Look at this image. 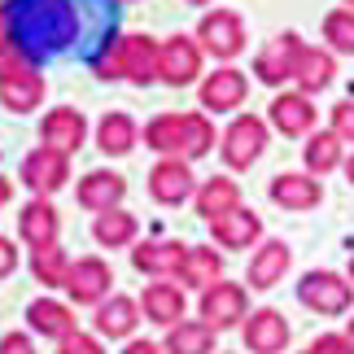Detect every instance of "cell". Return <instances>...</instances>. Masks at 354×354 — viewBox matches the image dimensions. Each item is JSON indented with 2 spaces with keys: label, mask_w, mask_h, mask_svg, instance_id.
I'll return each instance as SVG.
<instances>
[{
  "label": "cell",
  "mask_w": 354,
  "mask_h": 354,
  "mask_svg": "<svg viewBox=\"0 0 354 354\" xmlns=\"http://www.w3.org/2000/svg\"><path fill=\"white\" fill-rule=\"evenodd\" d=\"M5 22L26 62L57 57L79 39V13L71 0H9Z\"/></svg>",
  "instance_id": "obj_1"
},
{
  "label": "cell",
  "mask_w": 354,
  "mask_h": 354,
  "mask_svg": "<svg viewBox=\"0 0 354 354\" xmlns=\"http://www.w3.org/2000/svg\"><path fill=\"white\" fill-rule=\"evenodd\" d=\"M145 145L175 158H201L214 145V127L206 114H158L145 127Z\"/></svg>",
  "instance_id": "obj_2"
},
{
  "label": "cell",
  "mask_w": 354,
  "mask_h": 354,
  "mask_svg": "<svg viewBox=\"0 0 354 354\" xmlns=\"http://www.w3.org/2000/svg\"><path fill=\"white\" fill-rule=\"evenodd\" d=\"M297 297H302V306L319 310V315H346L354 302V284L337 271H306L302 284H297Z\"/></svg>",
  "instance_id": "obj_3"
},
{
  "label": "cell",
  "mask_w": 354,
  "mask_h": 354,
  "mask_svg": "<svg viewBox=\"0 0 354 354\" xmlns=\"http://www.w3.org/2000/svg\"><path fill=\"white\" fill-rule=\"evenodd\" d=\"M245 310H250V297H245L241 284L214 280L210 289H201V324H210L214 333H223V328H232V324H241Z\"/></svg>",
  "instance_id": "obj_4"
},
{
  "label": "cell",
  "mask_w": 354,
  "mask_h": 354,
  "mask_svg": "<svg viewBox=\"0 0 354 354\" xmlns=\"http://www.w3.org/2000/svg\"><path fill=\"white\" fill-rule=\"evenodd\" d=\"M66 180H71V162H66V153H57V149L39 145L22 158V184L31 188V193L48 197V193H57Z\"/></svg>",
  "instance_id": "obj_5"
},
{
  "label": "cell",
  "mask_w": 354,
  "mask_h": 354,
  "mask_svg": "<svg viewBox=\"0 0 354 354\" xmlns=\"http://www.w3.org/2000/svg\"><path fill=\"white\" fill-rule=\"evenodd\" d=\"M197 39L206 44V53H214V57H223V62H232L236 53L245 48V22L236 18L232 9H214V13H206V18H201Z\"/></svg>",
  "instance_id": "obj_6"
},
{
  "label": "cell",
  "mask_w": 354,
  "mask_h": 354,
  "mask_svg": "<svg viewBox=\"0 0 354 354\" xmlns=\"http://www.w3.org/2000/svg\"><path fill=\"white\" fill-rule=\"evenodd\" d=\"M263 145H267V122L254 118V114H241V118H232V127L223 131V162L241 171V167H250V162H258Z\"/></svg>",
  "instance_id": "obj_7"
},
{
  "label": "cell",
  "mask_w": 354,
  "mask_h": 354,
  "mask_svg": "<svg viewBox=\"0 0 354 354\" xmlns=\"http://www.w3.org/2000/svg\"><path fill=\"white\" fill-rule=\"evenodd\" d=\"M197 75H201V48L188 35H175L167 44H158V79L184 88V84H193Z\"/></svg>",
  "instance_id": "obj_8"
},
{
  "label": "cell",
  "mask_w": 354,
  "mask_h": 354,
  "mask_svg": "<svg viewBox=\"0 0 354 354\" xmlns=\"http://www.w3.org/2000/svg\"><path fill=\"white\" fill-rule=\"evenodd\" d=\"M110 267L101 263V258H79V263H71V276H66V293L75 297V302L84 306H101L105 293H110Z\"/></svg>",
  "instance_id": "obj_9"
},
{
  "label": "cell",
  "mask_w": 354,
  "mask_h": 354,
  "mask_svg": "<svg viewBox=\"0 0 354 354\" xmlns=\"http://www.w3.org/2000/svg\"><path fill=\"white\" fill-rule=\"evenodd\" d=\"M245 346H250V354H280L284 346H289V324H284L280 310H254L250 319H245Z\"/></svg>",
  "instance_id": "obj_10"
},
{
  "label": "cell",
  "mask_w": 354,
  "mask_h": 354,
  "mask_svg": "<svg viewBox=\"0 0 354 354\" xmlns=\"http://www.w3.org/2000/svg\"><path fill=\"white\" fill-rule=\"evenodd\" d=\"M149 193H153L162 206H180V201L193 197V171L180 158H167L149 171Z\"/></svg>",
  "instance_id": "obj_11"
},
{
  "label": "cell",
  "mask_w": 354,
  "mask_h": 354,
  "mask_svg": "<svg viewBox=\"0 0 354 354\" xmlns=\"http://www.w3.org/2000/svg\"><path fill=\"white\" fill-rule=\"evenodd\" d=\"M39 97H44V75H39V66H35V62H26L22 71H13V75L0 79V101H5L13 114L35 110Z\"/></svg>",
  "instance_id": "obj_12"
},
{
  "label": "cell",
  "mask_w": 354,
  "mask_h": 354,
  "mask_svg": "<svg viewBox=\"0 0 354 354\" xmlns=\"http://www.w3.org/2000/svg\"><path fill=\"white\" fill-rule=\"evenodd\" d=\"M297 48H302V39H297V35H276V39H271V44L263 48V53H258L254 75L263 79V84H284V79H293Z\"/></svg>",
  "instance_id": "obj_13"
},
{
  "label": "cell",
  "mask_w": 354,
  "mask_h": 354,
  "mask_svg": "<svg viewBox=\"0 0 354 354\" xmlns=\"http://www.w3.org/2000/svg\"><path fill=\"white\" fill-rule=\"evenodd\" d=\"M122 193H127V180L114 175V171H88L84 180H79V206L97 210V214L114 210L118 201H122Z\"/></svg>",
  "instance_id": "obj_14"
},
{
  "label": "cell",
  "mask_w": 354,
  "mask_h": 354,
  "mask_svg": "<svg viewBox=\"0 0 354 354\" xmlns=\"http://www.w3.org/2000/svg\"><path fill=\"white\" fill-rule=\"evenodd\" d=\"M184 254H188V245L180 241H145L131 250V263L136 271H149V276H180Z\"/></svg>",
  "instance_id": "obj_15"
},
{
  "label": "cell",
  "mask_w": 354,
  "mask_h": 354,
  "mask_svg": "<svg viewBox=\"0 0 354 354\" xmlns=\"http://www.w3.org/2000/svg\"><path fill=\"white\" fill-rule=\"evenodd\" d=\"M118 53H122V79H131V84H153L158 79V44L149 35H122Z\"/></svg>",
  "instance_id": "obj_16"
},
{
  "label": "cell",
  "mask_w": 354,
  "mask_h": 354,
  "mask_svg": "<svg viewBox=\"0 0 354 354\" xmlns=\"http://www.w3.org/2000/svg\"><path fill=\"white\" fill-rule=\"evenodd\" d=\"M245 92H250L245 75L232 71V66H223V71H214L206 84H201V105L214 110V114H223V110H236V105L245 101Z\"/></svg>",
  "instance_id": "obj_17"
},
{
  "label": "cell",
  "mask_w": 354,
  "mask_h": 354,
  "mask_svg": "<svg viewBox=\"0 0 354 354\" xmlns=\"http://www.w3.org/2000/svg\"><path fill=\"white\" fill-rule=\"evenodd\" d=\"M39 136H44L48 149H57V153H75L79 145H84L88 136V122L79 110H53L44 122H39Z\"/></svg>",
  "instance_id": "obj_18"
},
{
  "label": "cell",
  "mask_w": 354,
  "mask_h": 354,
  "mask_svg": "<svg viewBox=\"0 0 354 354\" xmlns=\"http://www.w3.org/2000/svg\"><path fill=\"white\" fill-rule=\"evenodd\" d=\"M210 232L214 241L223 245V250H250V245L258 241V232H263V223H258V214L254 210H227L219 214V219H210Z\"/></svg>",
  "instance_id": "obj_19"
},
{
  "label": "cell",
  "mask_w": 354,
  "mask_h": 354,
  "mask_svg": "<svg viewBox=\"0 0 354 354\" xmlns=\"http://www.w3.org/2000/svg\"><path fill=\"white\" fill-rule=\"evenodd\" d=\"M271 201L284 210H315L324 201V188L310 175H276L271 180Z\"/></svg>",
  "instance_id": "obj_20"
},
{
  "label": "cell",
  "mask_w": 354,
  "mask_h": 354,
  "mask_svg": "<svg viewBox=\"0 0 354 354\" xmlns=\"http://www.w3.org/2000/svg\"><path fill=\"white\" fill-rule=\"evenodd\" d=\"M26 324H31L39 337H57V342H66L71 333H79L75 328V310L53 302V297H35V302L26 306Z\"/></svg>",
  "instance_id": "obj_21"
},
{
  "label": "cell",
  "mask_w": 354,
  "mask_h": 354,
  "mask_svg": "<svg viewBox=\"0 0 354 354\" xmlns=\"http://www.w3.org/2000/svg\"><path fill=\"white\" fill-rule=\"evenodd\" d=\"M271 122L284 131V136H306L315 127V110H310V97L306 92H280L271 101Z\"/></svg>",
  "instance_id": "obj_22"
},
{
  "label": "cell",
  "mask_w": 354,
  "mask_h": 354,
  "mask_svg": "<svg viewBox=\"0 0 354 354\" xmlns=\"http://www.w3.org/2000/svg\"><path fill=\"white\" fill-rule=\"evenodd\" d=\"M140 306H145V319H153L162 324V328H175V324L184 319V289L180 284H149L145 297H140Z\"/></svg>",
  "instance_id": "obj_23"
},
{
  "label": "cell",
  "mask_w": 354,
  "mask_h": 354,
  "mask_svg": "<svg viewBox=\"0 0 354 354\" xmlns=\"http://www.w3.org/2000/svg\"><path fill=\"white\" fill-rule=\"evenodd\" d=\"M18 227H22V241L31 250H44V245H57V210L48 206L44 197H35L31 206L18 214Z\"/></svg>",
  "instance_id": "obj_24"
},
{
  "label": "cell",
  "mask_w": 354,
  "mask_h": 354,
  "mask_svg": "<svg viewBox=\"0 0 354 354\" xmlns=\"http://www.w3.org/2000/svg\"><path fill=\"white\" fill-rule=\"evenodd\" d=\"M289 245L284 241H267L263 250L250 258V289H271V284L284 280V271H289Z\"/></svg>",
  "instance_id": "obj_25"
},
{
  "label": "cell",
  "mask_w": 354,
  "mask_h": 354,
  "mask_svg": "<svg viewBox=\"0 0 354 354\" xmlns=\"http://www.w3.org/2000/svg\"><path fill=\"white\" fill-rule=\"evenodd\" d=\"M333 75H337V66H333L328 53H319V48H310V44L297 48L293 84L302 88V92H319V88H328V84H333Z\"/></svg>",
  "instance_id": "obj_26"
},
{
  "label": "cell",
  "mask_w": 354,
  "mask_h": 354,
  "mask_svg": "<svg viewBox=\"0 0 354 354\" xmlns=\"http://www.w3.org/2000/svg\"><path fill=\"white\" fill-rule=\"evenodd\" d=\"M136 319H140V306H136L131 297H122V293H114L110 302L97 306V333L110 337V342H118V337H131Z\"/></svg>",
  "instance_id": "obj_27"
},
{
  "label": "cell",
  "mask_w": 354,
  "mask_h": 354,
  "mask_svg": "<svg viewBox=\"0 0 354 354\" xmlns=\"http://www.w3.org/2000/svg\"><path fill=\"white\" fill-rule=\"evenodd\" d=\"M219 276H223V258L214 254V250H206V245H188L184 267H180V280L193 284V289H210Z\"/></svg>",
  "instance_id": "obj_28"
},
{
  "label": "cell",
  "mask_w": 354,
  "mask_h": 354,
  "mask_svg": "<svg viewBox=\"0 0 354 354\" xmlns=\"http://www.w3.org/2000/svg\"><path fill=\"white\" fill-rule=\"evenodd\" d=\"M241 206V188L236 180H223V175H214L197 188V214H206V219H219V214L236 210Z\"/></svg>",
  "instance_id": "obj_29"
},
{
  "label": "cell",
  "mask_w": 354,
  "mask_h": 354,
  "mask_svg": "<svg viewBox=\"0 0 354 354\" xmlns=\"http://www.w3.org/2000/svg\"><path fill=\"white\" fill-rule=\"evenodd\" d=\"M210 350H214V328H210V324L180 319L167 333V354H210Z\"/></svg>",
  "instance_id": "obj_30"
},
{
  "label": "cell",
  "mask_w": 354,
  "mask_h": 354,
  "mask_svg": "<svg viewBox=\"0 0 354 354\" xmlns=\"http://www.w3.org/2000/svg\"><path fill=\"white\" fill-rule=\"evenodd\" d=\"M92 236H97L101 245H110V250H118V245H131L136 241V214L127 210H105L97 214V223H92Z\"/></svg>",
  "instance_id": "obj_31"
},
{
  "label": "cell",
  "mask_w": 354,
  "mask_h": 354,
  "mask_svg": "<svg viewBox=\"0 0 354 354\" xmlns=\"http://www.w3.org/2000/svg\"><path fill=\"white\" fill-rule=\"evenodd\" d=\"M97 145L105 149V153H131V145H136V122L127 114H105L101 118V127H97Z\"/></svg>",
  "instance_id": "obj_32"
},
{
  "label": "cell",
  "mask_w": 354,
  "mask_h": 354,
  "mask_svg": "<svg viewBox=\"0 0 354 354\" xmlns=\"http://www.w3.org/2000/svg\"><path fill=\"white\" fill-rule=\"evenodd\" d=\"M31 271L39 284H48V289H66V276H71V258H66L57 245H44V250H31Z\"/></svg>",
  "instance_id": "obj_33"
},
{
  "label": "cell",
  "mask_w": 354,
  "mask_h": 354,
  "mask_svg": "<svg viewBox=\"0 0 354 354\" xmlns=\"http://www.w3.org/2000/svg\"><path fill=\"white\" fill-rule=\"evenodd\" d=\"M302 158H306V167L315 171V175H328L337 162H342V140H337L333 131H319V136H310V140H306Z\"/></svg>",
  "instance_id": "obj_34"
},
{
  "label": "cell",
  "mask_w": 354,
  "mask_h": 354,
  "mask_svg": "<svg viewBox=\"0 0 354 354\" xmlns=\"http://www.w3.org/2000/svg\"><path fill=\"white\" fill-rule=\"evenodd\" d=\"M324 39L337 53H354V9H333L324 18Z\"/></svg>",
  "instance_id": "obj_35"
},
{
  "label": "cell",
  "mask_w": 354,
  "mask_h": 354,
  "mask_svg": "<svg viewBox=\"0 0 354 354\" xmlns=\"http://www.w3.org/2000/svg\"><path fill=\"white\" fill-rule=\"evenodd\" d=\"M26 57H22V48L13 44V35H9V22H5V13H0V79L13 75V71H22Z\"/></svg>",
  "instance_id": "obj_36"
},
{
  "label": "cell",
  "mask_w": 354,
  "mask_h": 354,
  "mask_svg": "<svg viewBox=\"0 0 354 354\" xmlns=\"http://www.w3.org/2000/svg\"><path fill=\"white\" fill-rule=\"evenodd\" d=\"M333 136L342 145H354V101H342L333 110Z\"/></svg>",
  "instance_id": "obj_37"
},
{
  "label": "cell",
  "mask_w": 354,
  "mask_h": 354,
  "mask_svg": "<svg viewBox=\"0 0 354 354\" xmlns=\"http://www.w3.org/2000/svg\"><path fill=\"white\" fill-rule=\"evenodd\" d=\"M97 75H101V79H122V53H118V39L97 57Z\"/></svg>",
  "instance_id": "obj_38"
},
{
  "label": "cell",
  "mask_w": 354,
  "mask_h": 354,
  "mask_svg": "<svg viewBox=\"0 0 354 354\" xmlns=\"http://www.w3.org/2000/svg\"><path fill=\"white\" fill-rule=\"evenodd\" d=\"M57 354H105V350H101V342H97V337L71 333V337L62 342V350H57Z\"/></svg>",
  "instance_id": "obj_39"
},
{
  "label": "cell",
  "mask_w": 354,
  "mask_h": 354,
  "mask_svg": "<svg viewBox=\"0 0 354 354\" xmlns=\"http://www.w3.org/2000/svg\"><path fill=\"white\" fill-rule=\"evenodd\" d=\"M306 350H310V354H354V350H350V342H346V337H337V333L315 337V342H310Z\"/></svg>",
  "instance_id": "obj_40"
},
{
  "label": "cell",
  "mask_w": 354,
  "mask_h": 354,
  "mask_svg": "<svg viewBox=\"0 0 354 354\" xmlns=\"http://www.w3.org/2000/svg\"><path fill=\"white\" fill-rule=\"evenodd\" d=\"M0 354H35V346H31L26 333H9L5 342H0Z\"/></svg>",
  "instance_id": "obj_41"
},
{
  "label": "cell",
  "mask_w": 354,
  "mask_h": 354,
  "mask_svg": "<svg viewBox=\"0 0 354 354\" xmlns=\"http://www.w3.org/2000/svg\"><path fill=\"white\" fill-rule=\"evenodd\" d=\"M13 267H18V250H13L9 236H0V276H9Z\"/></svg>",
  "instance_id": "obj_42"
},
{
  "label": "cell",
  "mask_w": 354,
  "mask_h": 354,
  "mask_svg": "<svg viewBox=\"0 0 354 354\" xmlns=\"http://www.w3.org/2000/svg\"><path fill=\"white\" fill-rule=\"evenodd\" d=\"M122 354H162V346H153V342H131Z\"/></svg>",
  "instance_id": "obj_43"
},
{
  "label": "cell",
  "mask_w": 354,
  "mask_h": 354,
  "mask_svg": "<svg viewBox=\"0 0 354 354\" xmlns=\"http://www.w3.org/2000/svg\"><path fill=\"white\" fill-rule=\"evenodd\" d=\"M9 201V180H0V206Z\"/></svg>",
  "instance_id": "obj_44"
},
{
  "label": "cell",
  "mask_w": 354,
  "mask_h": 354,
  "mask_svg": "<svg viewBox=\"0 0 354 354\" xmlns=\"http://www.w3.org/2000/svg\"><path fill=\"white\" fill-rule=\"evenodd\" d=\"M346 342H350V350H354V319L346 324Z\"/></svg>",
  "instance_id": "obj_45"
},
{
  "label": "cell",
  "mask_w": 354,
  "mask_h": 354,
  "mask_svg": "<svg viewBox=\"0 0 354 354\" xmlns=\"http://www.w3.org/2000/svg\"><path fill=\"white\" fill-rule=\"evenodd\" d=\"M346 175H350V184H354V158H350V162H346Z\"/></svg>",
  "instance_id": "obj_46"
},
{
  "label": "cell",
  "mask_w": 354,
  "mask_h": 354,
  "mask_svg": "<svg viewBox=\"0 0 354 354\" xmlns=\"http://www.w3.org/2000/svg\"><path fill=\"white\" fill-rule=\"evenodd\" d=\"M188 5H210V0H188Z\"/></svg>",
  "instance_id": "obj_47"
},
{
  "label": "cell",
  "mask_w": 354,
  "mask_h": 354,
  "mask_svg": "<svg viewBox=\"0 0 354 354\" xmlns=\"http://www.w3.org/2000/svg\"><path fill=\"white\" fill-rule=\"evenodd\" d=\"M350 280H354V258H350Z\"/></svg>",
  "instance_id": "obj_48"
},
{
  "label": "cell",
  "mask_w": 354,
  "mask_h": 354,
  "mask_svg": "<svg viewBox=\"0 0 354 354\" xmlns=\"http://www.w3.org/2000/svg\"><path fill=\"white\" fill-rule=\"evenodd\" d=\"M346 5H350V9H354V0H346Z\"/></svg>",
  "instance_id": "obj_49"
},
{
  "label": "cell",
  "mask_w": 354,
  "mask_h": 354,
  "mask_svg": "<svg viewBox=\"0 0 354 354\" xmlns=\"http://www.w3.org/2000/svg\"><path fill=\"white\" fill-rule=\"evenodd\" d=\"M5 5H9V0H5Z\"/></svg>",
  "instance_id": "obj_50"
},
{
  "label": "cell",
  "mask_w": 354,
  "mask_h": 354,
  "mask_svg": "<svg viewBox=\"0 0 354 354\" xmlns=\"http://www.w3.org/2000/svg\"><path fill=\"white\" fill-rule=\"evenodd\" d=\"M306 354H310V350H306Z\"/></svg>",
  "instance_id": "obj_51"
}]
</instances>
